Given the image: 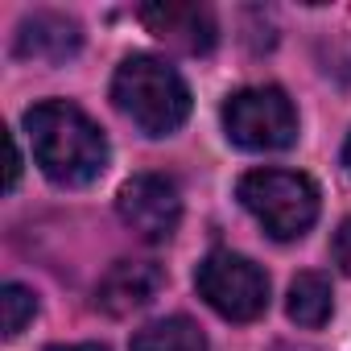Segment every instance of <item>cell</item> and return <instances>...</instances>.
Returning a JSON list of instances; mask_svg holds the SVG:
<instances>
[{
  "instance_id": "cell-14",
  "label": "cell",
  "mask_w": 351,
  "mask_h": 351,
  "mask_svg": "<svg viewBox=\"0 0 351 351\" xmlns=\"http://www.w3.org/2000/svg\"><path fill=\"white\" fill-rule=\"evenodd\" d=\"M5 141H9V178H5V186L17 191V182H21V149H17L13 136H5Z\"/></svg>"
},
{
  "instance_id": "cell-9",
  "label": "cell",
  "mask_w": 351,
  "mask_h": 351,
  "mask_svg": "<svg viewBox=\"0 0 351 351\" xmlns=\"http://www.w3.org/2000/svg\"><path fill=\"white\" fill-rule=\"evenodd\" d=\"M83 46V34H79V21L62 17V13H34L21 21L17 29V54L29 58V62H66L75 50Z\"/></svg>"
},
{
  "instance_id": "cell-13",
  "label": "cell",
  "mask_w": 351,
  "mask_h": 351,
  "mask_svg": "<svg viewBox=\"0 0 351 351\" xmlns=\"http://www.w3.org/2000/svg\"><path fill=\"white\" fill-rule=\"evenodd\" d=\"M330 252H335V265L351 277V219H343L339 223V232H335V244H330Z\"/></svg>"
},
{
  "instance_id": "cell-10",
  "label": "cell",
  "mask_w": 351,
  "mask_h": 351,
  "mask_svg": "<svg viewBox=\"0 0 351 351\" xmlns=\"http://www.w3.org/2000/svg\"><path fill=\"white\" fill-rule=\"evenodd\" d=\"M132 351H207V335L199 330V322L173 314L141 326L132 335Z\"/></svg>"
},
{
  "instance_id": "cell-5",
  "label": "cell",
  "mask_w": 351,
  "mask_h": 351,
  "mask_svg": "<svg viewBox=\"0 0 351 351\" xmlns=\"http://www.w3.org/2000/svg\"><path fill=\"white\" fill-rule=\"evenodd\" d=\"M223 128L248 153H277L298 141V112L281 87H248L223 104Z\"/></svg>"
},
{
  "instance_id": "cell-4",
  "label": "cell",
  "mask_w": 351,
  "mask_h": 351,
  "mask_svg": "<svg viewBox=\"0 0 351 351\" xmlns=\"http://www.w3.org/2000/svg\"><path fill=\"white\" fill-rule=\"evenodd\" d=\"M195 289L228 322H252L269 306V277L248 256L228 252V248H215L199 261Z\"/></svg>"
},
{
  "instance_id": "cell-1",
  "label": "cell",
  "mask_w": 351,
  "mask_h": 351,
  "mask_svg": "<svg viewBox=\"0 0 351 351\" xmlns=\"http://www.w3.org/2000/svg\"><path fill=\"white\" fill-rule=\"evenodd\" d=\"M25 132L34 145V161L58 186H87L108 165V136L83 108L66 99L34 104L25 112Z\"/></svg>"
},
{
  "instance_id": "cell-3",
  "label": "cell",
  "mask_w": 351,
  "mask_h": 351,
  "mask_svg": "<svg viewBox=\"0 0 351 351\" xmlns=\"http://www.w3.org/2000/svg\"><path fill=\"white\" fill-rule=\"evenodd\" d=\"M236 199L273 240H298L318 219V186L306 173H293V169L244 173L236 186Z\"/></svg>"
},
{
  "instance_id": "cell-8",
  "label": "cell",
  "mask_w": 351,
  "mask_h": 351,
  "mask_svg": "<svg viewBox=\"0 0 351 351\" xmlns=\"http://www.w3.org/2000/svg\"><path fill=\"white\" fill-rule=\"evenodd\" d=\"M161 285H165V273L153 261H120L104 273V281L95 289V302H99L104 314L124 318L132 310H145L157 298Z\"/></svg>"
},
{
  "instance_id": "cell-12",
  "label": "cell",
  "mask_w": 351,
  "mask_h": 351,
  "mask_svg": "<svg viewBox=\"0 0 351 351\" xmlns=\"http://www.w3.org/2000/svg\"><path fill=\"white\" fill-rule=\"evenodd\" d=\"M34 314H38L34 289H25V285H17V281H9L5 289H0V326H5V339H17Z\"/></svg>"
},
{
  "instance_id": "cell-7",
  "label": "cell",
  "mask_w": 351,
  "mask_h": 351,
  "mask_svg": "<svg viewBox=\"0 0 351 351\" xmlns=\"http://www.w3.org/2000/svg\"><path fill=\"white\" fill-rule=\"evenodd\" d=\"M145 29L165 42L169 50L182 54H211L219 42V25L215 13L207 5H182V0H153V5L141 9Z\"/></svg>"
},
{
  "instance_id": "cell-16",
  "label": "cell",
  "mask_w": 351,
  "mask_h": 351,
  "mask_svg": "<svg viewBox=\"0 0 351 351\" xmlns=\"http://www.w3.org/2000/svg\"><path fill=\"white\" fill-rule=\"evenodd\" d=\"M343 161H347V169H351V136H347V145H343Z\"/></svg>"
},
{
  "instance_id": "cell-6",
  "label": "cell",
  "mask_w": 351,
  "mask_h": 351,
  "mask_svg": "<svg viewBox=\"0 0 351 351\" xmlns=\"http://www.w3.org/2000/svg\"><path fill=\"white\" fill-rule=\"evenodd\" d=\"M116 211L145 244H161L178 232L182 199H178V186L161 178V173H136V178H128L120 186Z\"/></svg>"
},
{
  "instance_id": "cell-2",
  "label": "cell",
  "mask_w": 351,
  "mask_h": 351,
  "mask_svg": "<svg viewBox=\"0 0 351 351\" xmlns=\"http://www.w3.org/2000/svg\"><path fill=\"white\" fill-rule=\"evenodd\" d=\"M112 99L145 136H169L191 116V87L169 62L153 54H132L116 66Z\"/></svg>"
},
{
  "instance_id": "cell-11",
  "label": "cell",
  "mask_w": 351,
  "mask_h": 351,
  "mask_svg": "<svg viewBox=\"0 0 351 351\" xmlns=\"http://www.w3.org/2000/svg\"><path fill=\"white\" fill-rule=\"evenodd\" d=\"M330 306H335V302H330V281H326L322 273H298V277H293L285 310H289V318H293L298 326L318 330V326L330 318Z\"/></svg>"
},
{
  "instance_id": "cell-15",
  "label": "cell",
  "mask_w": 351,
  "mask_h": 351,
  "mask_svg": "<svg viewBox=\"0 0 351 351\" xmlns=\"http://www.w3.org/2000/svg\"><path fill=\"white\" fill-rule=\"evenodd\" d=\"M50 351H108L99 343H71V347H50Z\"/></svg>"
}]
</instances>
